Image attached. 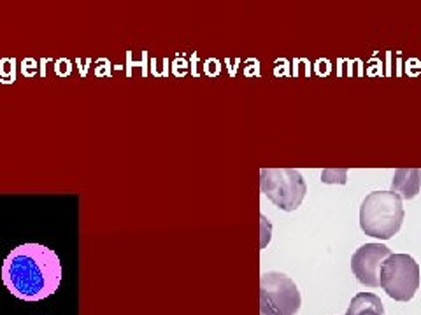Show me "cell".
I'll use <instances>...</instances> for the list:
<instances>
[{"label": "cell", "instance_id": "1", "mask_svg": "<svg viewBox=\"0 0 421 315\" xmlns=\"http://www.w3.org/2000/svg\"><path fill=\"white\" fill-rule=\"evenodd\" d=\"M2 282L23 301H41L55 294L62 284V263L53 249L42 244H23L7 254Z\"/></svg>", "mask_w": 421, "mask_h": 315}, {"label": "cell", "instance_id": "2", "mask_svg": "<svg viewBox=\"0 0 421 315\" xmlns=\"http://www.w3.org/2000/svg\"><path fill=\"white\" fill-rule=\"evenodd\" d=\"M404 203L393 191H374L360 207V228L365 235L390 240L400 232L404 222Z\"/></svg>", "mask_w": 421, "mask_h": 315}, {"label": "cell", "instance_id": "3", "mask_svg": "<svg viewBox=\"0 0 421 315\" xmlns=\"http://www.w3.org/2000/svg\"><path fill=\"white\" fill-rule=\"evenodd\" d=\"M420 264L409 254L386 257L379 270V286L395 301L405 303L415 298L420 289Z\"/></svg>", "mask_w": 421, "mask_h": 315}, {"label": "cell", "instance_id": "4", "mask_svg": "<svg viewBox=\"0 0 421 315\" xmlns=\"http://www.w3.org/2000/svg\"><path fill=\"white\" fill-rule=\"evenodd\" d=\"M300 293L288 275L269 272L262 275L260 309L262 315H295L300 310Z\"/></svg>", "mask_w": 421, "mask_h": 315}, {"label": "cell", "instance_id": "5", "mask_svg": "<svg viewBox=\"0 0 421 315\" xmlns=\"http://www.w3.org/2000/svg\"><path fill=\"white\" fill-rule=\"evenodd\" d=\"M262 191L275 207L292 212L300 207L308 193V184L300 172L292 168L281 170H262Z\"/></svg>", "mask_w": 421, "mask_h": 315}, {"label": "cell", "instance_id": "6", "mask_svg": "<svg viewBox=\"0 0 421 315\" xmlns=\"http://www.w3.org/2000/svg\"><path fill=\"white\" fill-rule=\"evenodd\" d=\"M388 256H392V251L385 244L362 245L351 257V272L363 286L379 287V270Z\"/></svg>", "mask_w": 421, "mask_h": 315}, {"label": "cell", "instance_id": "7", "mask_svg": "<svg viewBox=\"0 0 421 315\" xmlns=\"http://www.w3.org/2000/svg\"><path fill=\"white\" fill-rule=\"evenodd\" d=\"M421 187V170L411 168V170H397L393 174L392 191L397 193L402 200H412L420 193Z\"/></svg>", "mask_w": 421, "mask_h": 315}, {"label": "cell", "instance_id": "8", "mask_svg": "<svg viewBox=\"0 0 421 315\" xmlns=\"http://www.w3.org/2000/svg\"><path fill=\"white\" fill-rule=\"evenodd\" d=\"M346 315H385V306L374 293H358L351 299Z\"/></svg>", "mask_w": 421, "mask_h": 315}]
</instances>
